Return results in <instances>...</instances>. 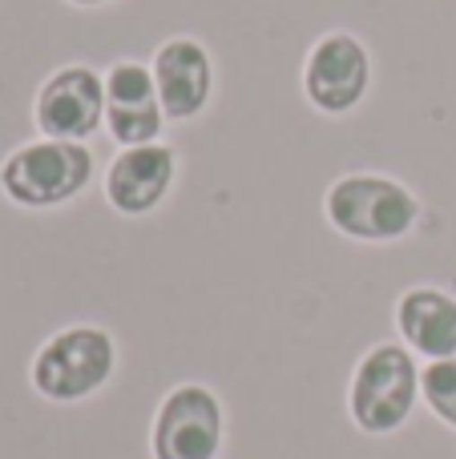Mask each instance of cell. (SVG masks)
Instances as JSON below:
<instances>
[{
    "label": "cell",
    "mask_w": 456,
    "mask_h": 459,
    "mask_svg": "<svg viewBox=\"0 0 456 459\" xmlns=\"http://www.w3.org/2000/svg\"><path fill=\"white\" fill-rule=\"evenodd\" d=\"M320 214L339 238L360 246H400L425 222V198L376 169H347L320 194Z\"/></svg>",
    "instance_id": "1"
},
{
    "label": "cell",
    "mask_w": 456,
    "mask_h": 459,
    "mask_svg": "<svg viewBox=\"0 0 456 459\" xmlns=\"http://www.w3.org/2000/svg\"><path fill=\"white\" fill-rule=\"evenodd\" d=\"M97 174V153L85 142H24L0 161V190L21 210H61L89 190Z\"/></svg>",
    "instance_id": "2"
},
{
    "label": "cell",
    "mask_w": 456,
    "mask_h": 459,
    "mask_svg": "<svg viewBox=\"0 0 456 459\" xmlns=\"http://www.w3.org/2000/svg\"><path fill=\"white\" fill-rule=\"evenodd\" d=\"M118 371V339L101 323L61 326L40 342L29 363V383L48 403H85Z\"/></svg>",
    "instance_id": "3"
},
{
    "label": "cell",
    "mask_w": 456,
    "mask_h": 459,
    "mask_svg": "<svg viewBox=\"0 0 456 459\" xmlns=\"http://www.w3.org/2000/svg\"><path fill=\"white\" fill-rule=\"evenodd\" d=\"M420 399L417 351L404 342H372L352 371L347 387V415L372 439L396 436L412 420Z\"/></svg>",
    "instance_id": "4"
},
{
    "label": "cell",
    "mask_w": 456,
    "mask_h": 459,
    "mask_svg": "<svg viewBox=\"0 0 456 459\" xmlns=\"http://www.w3.org/2000/svg\"><path fill=\"white\" fill-rule=\"evenodd\" d=\"M376 81V61H372L368 45L355 32H323L303 56V73H299V93H303L307 109L315 117H352L372 93Z\"/></svg>",
    "instance_id": "5"
},
{
    "label": "cell",
    "mask_w": 456,
    "mask_h": 459,
    "mask_svg": "<svg viewBox=\"0 0 456 459\" xmlns=\"http://www.w3.org/2000/svg\"><path fill=\"white\" fill-rule=\"evenodd\" d=\"M226 452V403L206 383H178L162 395L150 428L153 459H218Z\"/></svg>",
    "instance_id": "6"
},
{
    "label": "cell",
    "mask_w": 456,
    "mask_h": 459,
    "mask_svg": "<svg viewBox=\"0 0 456 459\" xmlns=\"http://www.w3.org/2000/svg\"><path fill=\"white\" fill-rule=\"evenodd\" d=\"M32 126L53 142H89L105 126V77L85 61L57 65L37 85Z\"/></svg>",
    "instance_id": "7"
},
{
    "label": "cell",
    "mask_w": 456,
    "mask_h": 459,
    "mask_svg": "<svg viewBox=\"0 0 456 459\" xmlns=\"http://www.w3.org/2000/svg\"><path fill=\"white\" fill-rule=\"evenodd\" d=\"M178 174H182V158L170 142L129 145L105 169L101 198L113 218L142 222L170 202V194L178 190Z\"/></svg>",
    "instance_id": "8"
},
{
    "label": "cell",
    "mask_w": 456,
    "mask_h": 459,
    "mask_svg": "<svg viewBox=\"0 0 456 459\" xmlns=\"http://www.w3.org/2000/svg\"><path fill=\"white\" fill-rule=\"evenodd\" d=\"M153 85L170 126H190L206 117L218 89V69L198 37H166L153 48Z\"/></svg>",
    "instance_id": "9"
},
{
    "label": "cell",
    "mask_w": 456,
    "mask_h": 459,
    "mask_svg": "<svg viewBox=\"0 0 456 459\" xmlns=\"http://www.w3.org/2000/svg\"><path fill=\"white\" fill-rule=\"evenodd\" d=\"M105 77V129L110 137L129 150V145H153L166 142V113L158 101V85H153V69L137 56H118Z\"/></svg>",
    "instance_id": "10"
},
{
    "label": "cell",
    "mask_w": 456,
    "mask_h": 459,
    "mask_svg": "<svg viewBox=\"0 0 456 459\" xmlns=\"http://www.w3.org/2000/svg\"><path fill=\"white\" fill-rule=\"evenodd\" d=\"M392 323L400 331L404 347L436 359H456V294L441 290L433 282H412L396 294Z\"/></svg>",
    "instance_id": "11"
},
{
    "label": "cell",
    "mask_w": 456,
    "mask_h": 459,
    "mask_svg": "<svg viewBox=\"0 0 456 459\" xmlns=\"http://www.w3.org/2000/svg\"><path fill=\"white\" fill-rule=\"evenodd\" d=\"M420 395H425L428 411L456 431V359H436L420 371Z\"/></svg>",
    "instance_id": "12"
},
{
    "label": "cell",
    "mask_w": 456,
    "mask_h": 459,
    "mask_svg": "<svg viewBox=\"0 0 456 459\" xmlns=\"http://www.w3.org/2000/svg\"><path fill=\"white\" fill-rule=\"evenodd\" d=\"M69 4H77V8H101V4H113V0H69Z\"/></svg>",
    "instance_id": "13"
}]
</instances>
